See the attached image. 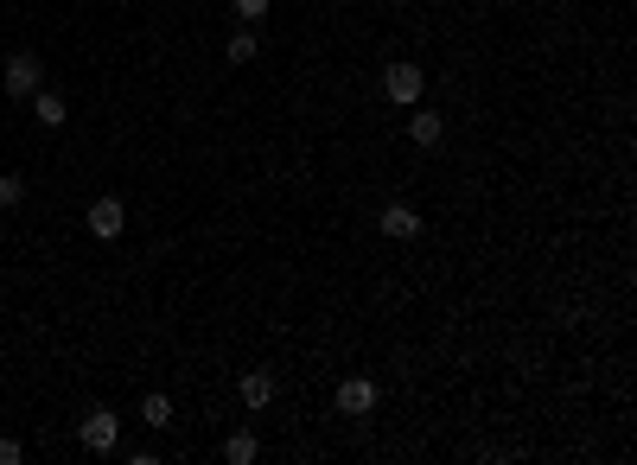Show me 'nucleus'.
<instances>
[{
  "label": "nucleus",
  "mask_w": 637,
  "mask_h": 465,
  "mask_svg": "<svg viewBox=\"0 0 637 465\" xmlns=\"http://www.w3.org/2000/svg\"><path fill=\"white\" fill-rule=\"evenodd\" d=\"M383 96L395 102V109H415V102L427 96V77H421V64H389V71H383Z\"/></svg>",
  "instance_id": "nucleus-1"
},
{
  "label": "nucleus",
  "mask_w": 637,
  "mask_h": 465,
  "mask_svg": "<svg viewBox=\"0 0 637 465\" xmlns=\"http://www.w3.org/2000/svg\"><path fill=\"white\" fill-rule=\"evenodd\" d=\"M0 83H7V96H32V90H45V71H39V51H13V58H7V77H0Z\"/></svg>",
  "instance_id": "nucleus-2"
},
{
  "label": "nucleus",
  "mask_w": 637,
  "mask_h": 465,
  "mask_svg": "<svg viewBox=\"0 0 637 465\" xmlns=\"http://www.w3.org/2000/svg\"><path fill=\"white\" fill-rule=\"evenodd\" d=\"M83 446H90V453H115V446H122V421H115L109 408H90V415H83Z\"/></svg>",
  "instance_id": "nucleus-3"
},
{
  "label": "nucleus",
  "mask_w": 637,
  "mask_h": 465,
  "mask_svg": "<svg viewBox=\"0 0 637 465\" xmlns=\"http://www.w3.org/2000/svg\"><path fill=\"white\" fill-rule=\"evenodd\" d=\"M122 230H128V204L122 198H96L90 204V236H96V243H115Z\"/></svg>",
  "instance_id": "nucleus-4"
},
{
  "label": "nucleus",
  "mask_w": 637,
  "mask_h": 465,
  "mask_svg": "<svg viewBox=\"0 0 637 465\" xmlns=\"http://www.w3.org/2000/svg\"><path fill=\"white\" fill-rule=\"evenodd\" d=\"M376 230H383V236H395V243H415V236H421V217H415V204H383Z\"/></svg>",
  "instance_id": "nucleus-5"
},
{
  "label": "nucleus",
  "mask_w": 637,
  "mask_h": 465,
  "mask_svg": "<svg viewBox=\"0 0 637 465\" xmlns=\"http://www.w3.org/2000/svg\"><path fill=\"white\" fill-rule=\"evenodd\" d=\"M376 408V383L370 376H344L338 383V415H370Z\"/></svg>",
  "instance_id": "nucleus-6"
},
{
  "label": "nucleus",
  "mask_w": 637,
  "mask_h": 465,
  "mask_svg": "<svg viewBox=\"0 0 637 465\" xmlns=\"http://www.w3.org/2000/svg\"><path fill=\"white\" fill-rule=\"evenodd\" d=\"M26 102H32V115H39V128H64V122H71V102H64L58 90H32Z\"/></svg>",
  "instance_id": "nucleus-7"
},
{
  "label": "nucleus",
  "mask_w": 637,
  "mask_h": 465,
  "mask_svg": "<svg viewBox=\"0 0 637 465\" xmlns=\"http://www.w3.org/2000/svg\"><path fill=\"white\" fill-rule=\"evenodd\" d=\"M408 141H415V147H440V141H446V122H440L434 109H415V122H408Z\"/></svg>",
  "instance_id": "nucleus-8"
},
{
  "label": "nucleus",
  "mask_w": 637,
  "mask_h": 465,
  "mask_svg": "<svg viewBox=\"0 0 637 465\" xmlns=\"http://www.w3.org/2000/svg\"><path fill=\"white\" fill-rule=\"evenodd\" d=\"M236 389H243V408H268V402H274V376H268V370H249Z\"/></svg>",
  "instance_id": "nucleus-9"
},
{
  "label": "nucleus",
  "mask_w": 637,
  "mask_h": 465,
  "mask_svg": "<svg viewBox=\"0 0 637 465\" xmlns=\"http://www.w3.org/2000/svg\"><path fill=\"white\" fill-rule=\"evenodd\" d=\"M255 453H262V440H255L249 427H243V434H230V440H223V459H230V465H249Z\"/></svg>",
  "instance_id": "nucleus-10"
},
{
  "label": "nucleus",
  "mask_w": 637,
  "mask_h": 465,
  "mask_svg": "<svg viewBox=\"0 0 637 465\" xmlns=\"http://www.w3.org/2000/svg\"><path fill=\"white\" fill-rule=\"evenodd\" d=\"M255 51H262V39H255V32L243 26V32H230V45H223V58H230V64H249Z\"/></svg>",
  "instance_id": "nucleus-11"
},
{
  "label": "nucleus",
  "mask_w": 637,
  "mask_h": 465,
  "mask_svg": "<svg viewBox=\"0 0 637 465\" xmlns=\"http://www.w3.org/2000/svg\"><path fill=\"white\" fill-rule=\"evenodd\" d=\"M13 204H26V179L20 172H0V211H13Z\"/></svg>",
  "instance_id": "nucleus-12"
},
{
  "label": "nucleus",
  "mask_w": 637,
  "mask_h": 465,
  "mask_svg": "<svg viewBox=\"0 0 637 465\" xmlns=\"http://www.w3.org/2000/svg\"><path fill=\"white\" fill-rule=\"evenodd\" d=\"M141 415H147V427H166L172 421V402H166V395H141Z\"/></svg>",
  "instance_id": "nucleus-13"
},
{
  "label": "nucleus",
  "mask_w": 637,
  "mask_h": 465,
  "mask_svg": "<svg viewBox=\"0 0 637 465\" xmlns=\"http://www.w3.org/2000/svg\"><path fill=\"white\" fill-rule=\"evenodd\" d=\"M230 7H236V20H262L274 0H230Z\"/></svg>",
  "instance_id": "nucleus-14"
},
{
  "label": "nucleus",
  "mask_w": 637,
  "mask_h": 465,
  "mask_svg": "<svg viewBox=\"0 0 637 465\" xmlns=\"http://www.w3.org/2000/svg\"><path fill=\"white\" fill-rule=\"evenodd\" d=\"M26 459V446L20 440H0V465H20Z\"/></svg>",
  "instance_id": "nucleus-15"
}]
</instances>
